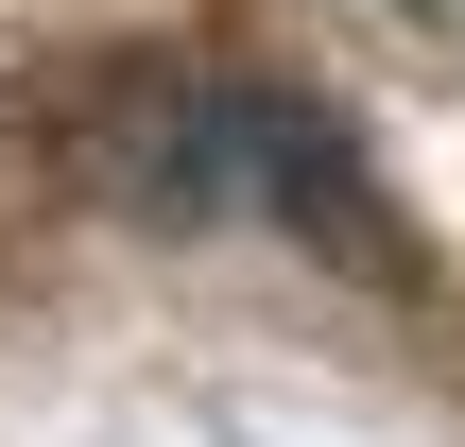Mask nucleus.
I'll return each instance as SVG.
<instances>
[{"instance_id":"1","label":"nucleus","mask_w":465,"mask_h":447,"mask_svg":"<svg viewBox=\"0 0 465 447\" xmlns=\"http://www.w3.org/2000/svg\"><path fill=\"white\" fill-rule=\"evenodd\" d=\"M69 172L121 224H293L311 258L414 293V224H397L380 155L311 86H259L224 52H104L86 103H69Z\"/></svg>"},{"instance_id":"2","label":"nucleus","mask_w":465,"mask_h":447,"mask_svg":"<svg viewBox=\"0 0 465 447\" xmlns=\"http://www.w3.org/2000/svg\"><path fill=\"white\" fill-rule=\"evenodd\" d=\"M414 17H465V0H414Z\"/></svg>"}]
</instances>
